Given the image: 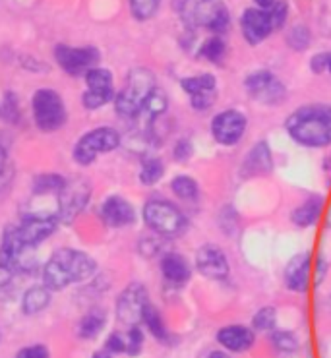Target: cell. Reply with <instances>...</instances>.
<instances>
[{
  "label": "cell",
  "instance_id": "40",
  "mask_svg": "<svg viewBox=\"0 0 331 358\" xmlns=\"http://www.w3.org/2000/svg\"><path fill=\"white\" fill-rule=\"evenodd\" d=\"M192 155V143L188 140H178L176 145H174L173 151V157L176 161H186V159Z\"/></svg>",
  "mask_w": 331,
  "mask_h": 358
},
{
  "label": "cell",
  "instance_id": "22",
  "mask_svg": "<svg viewBox=\"0 0 331 358\" xmlns=\"http://www.w3.org/2000/svg\"><path fill=\"white\" fill-rule=\"evenodd\" d=\"M323 209V200L320 196H310L307 201H302L298 208L293 209L290 213V221L300 229H307V227L314 225L318 221V217L322 213Z\"/></svg>",
  "mask_w": 331,
  "mask_h": 358
},
{
  "label": "cell",
  "instance_id": "23",
  "mask_svg": "<svg viewBox=\"0 0 331 358\" xmlns=\"http://www.w3.org/2000/svg\"><path fill=\"white\" fill-rule=\"evenodd\" d=\"M141 324H146L151 335L161 343H171V334H169V329L165 327V322H163V317L157 312V308L149 302L148 308L143 312V322Z\"/></svg>",
  "mask_w": 331,
  "mask_h": 358
},
{
  "label": "cell",
  "instance_id": "7",
  "mask_svg": "<svg viewBox=\"0 0 331 358\" xmlns=\"http://www.w3.org/2000/svg\"><path fill=\"white\" fill-rule=\"evenodd\" d=\"M34 117L43 132H52L66 122L62 97L52 90H39L34 97Z\"/></svg>",
  "mask_w": 331,
  "mask_h": 358
},
{
  "label": "cell",
  "instance_id": "1",
  "mask_svg": "<svg viewBox=\"0 0 331 358\" xmlns=\"http://www.w3.org/2000/svg\"><path fill=\"white\" fill-rule=\"evenodd\" d=\"M287 132L300 145L325 148L331 145V107L308 105L295 110L287 118Z\"/></svg>",
  "mask_w": 331,
  "mask_h": 358
},
{
  "label": "cell",
  "instance_id": "10",
  "mask_svg": "<svg viewBox=\"0 0 331 358\" xmlns=\"http://www.w3.org/2000/svg\"><path fill=\"white\" fill-rule=\"evenodd\" d=\"M246 92L264 105H277L285 97V85L267 70H258L246 78Z\"/></svg>",
  "mask_w": 331,
  "mask_h": 358
},
{
  "label": "cell",
  "instance_id": "13",
  "mask_svg": "<svg viewBox=\"0 0 331 358\" xmlns=\"http://www.w3.org/2000/svg\"><path fill=\"white\" fill-rule=\"evenodd\" d=\"M90 200V184L85 180H74L64 184L58 192V215L64 221H72Z\"/></svg>",
  "mask_w": 331,
  "mask_h": 358
},
{
  "label": "cell",
  "instance_id": "28",
  "mask_svg": "<svg viewBox=\"0 0 331 358\" xmlns=\"http://www.w3.org/2000/svg\"><path fill=\"white\" fill-rule=\"evenodd\" d=\"M229 12L225 8L223 4H217L213 8L209 10L206 14V20H204V24L207 25V29H211L213 34H223L227 31V27H229Z\"/></svg>",
  "mask_w": 331,
  "mask_h": 358
},
{
  "label": "cell",
  "instance_id": "24",
  "mask_svg": "<svg viewBox=\"0 0 331 358\" xmlns=\"http://www.w3.org/2000/svg\"><path fill=\"white\" fill-rule=\"evenodd\" d=\"M105 322H107V314L103 310H92L90 314L82 317L78 334L82 339H93L95 335L101 334V329L105 327Z\"/></svg>",
  "mask_w": 331,
  "mask_h": 358
},
{
  "label": "cell",
  "instance_id": "12",
  "mask_svg": "<svg viewBox=\"0 0 331 358\" xmlns=\"http://www.w3.org/2000/svg\"><path fill=\"white\" fill-rule=\"evenodd\" d=\"M85 84L87 92L83 93V105L85 108H101L113 99L115 90H113V76L105 68H92L85 74Z\"/></svg>",
  "mask_w": 331,
  "mask_h": 358
},
{
  "label": "cell",
  "instance_id": "6",
  "mask_svg": "<svg viewBox=\"0 0 331 358\" xmlns=\"http://www.w3.org/2000/svg\"><path fill=\"white\" fill-rule=\"evenodd\" d=\"M120 145V136L115 128H97L83 136L80 142L76 143L74 148V159L80 165H90L93 163L97 155L101 153H108L115 151Z\"/></svg>",
  "mask_w": 331,
  "mask_h": 358
},
{
  "label": "cell",
  "instance_id": "15",
  "mask_svg": "<svg viewBox=\"0 0 331 358\" xmlns=\"http://www.w3.org/2000/svg\"><path fill=\"white\" fill-rule=\"evenodd\" d=\"M240 29H242V35L250 45H258V43L267 39L275 27L272 24V16L267 10L248 8L240 17Z\"/></svg>",
  "mask_w": 331,
  "mask_h": 358
},
{
  "label": "cell",
  "instance_id": "20",
  "mask_svg": "<svg viewBox=\"0 0 331 358\" xmlns=\"http://www.w3.org/2000/svg\"><path fill=\"white\" fill-rule=\"evenodd\" d=\"M217 341L232 352H244L254 345V334L246 325H227L217 331Z\"/></svg>",
  "mask_w": 331,
  "mask_h": 358
},
{
  "label": "cell",
  "instance_id": "21",
  "mask_svg": "<svg viewBox=\"0 0 331 358\" xmlns=\"http://www.w3.org/2000/svg\"><path fill=\"white\" fill-rule=\"evenodd\" d=\"M161 271H163V277L167 281L173 285H184L192 275L190 264L186 262L183 254H176V252H171V254L163 256Z\"/></svg>",
  "mask_w": 331,
  "mask_h": 358
},
{
  "label": "cell",
  "instance_id": "25",
  "mask_svg": "<svg viewBox=\"0 0 331 358\" xmlns=\"http://www.w3.org/2000/svg\"><path fill=\"white\" fill-rule=\"evenodd\" d=\"M49 302V287H34L24 294V312L25 314H37V312L47 308Z\"/></svg>",
  "mask_w": 331,
  "mask_h": 358
},
{
  "label": "cell",
  "instance_id": "45",
  "mask_svg": "<svg viewBox=\"0 0 331 358\" xmlns=\"http://www.w3.org/2000/svg\"><path fill=\"white\" fill-rule=\"evenodd\" d=\"M93 358H113V355H111L108 350H101L97 355H93Z\"/></svg>",
  "mask_w": 331,
  "mask_h": 358
},
{
  "label": "cell",
  "instance_id": "46",
  "mask_svg": "<svg viewBox=\"0 0 331 358\" xmlns=\"http://www.w3.org/2000/svg\"><path fill=\"white\" fill-rule=\"evenodd\" d=\"M206 2H207V0H206Z\"/></svg>",
  "mask_w": 331,
  "mask_h": 358
},
{
  "label": "cell",
  "instance_id": "39",
  "mask_svg": "<svg viewBox=\"0 0 331 358\" xmlns=\"http://www.w3.org/2000/svg\"><path fill=\"white\" fill-rule=\"evenodd\" d=\"M310 68L316 74H322V72H330L331 74V52H322V55H316L312 62H310Z\"/></svg>",
  "mask_w": 331,
  "mask_h": 358
},
{
  "label": "cell",
  "instance_id": "19",
  "mask_svg": "<svg viewBox=\"0 0 331 358\" xmlns=\"http://www.w3.org/2000/svg\"><path fill=\"white\" fill-rule=\"evenodd\" d=\"M272 169H274V159H272L269 145H267V142H260L254 145V150L250 151L244 159L240 175L244 178H252V176L267 175Z\"/></svg>",
  "mask_w": 331,
  "mask_h": 358
},
{
  "label": "cell",
  "instance_id": "2",
  "mask_svg": "<svg viewBox=\"0 0 331 358\" xmlns=\"http://www.w3.org/2000/svg\"><path fill=\"white\" fill-rule=\"evenodd\" d=\"M95 267L97 266L92 256L72 248H62L52 254V258L43 269L45 287L52 291H60L68 285L90 279L95 273Z\"/></svg>",
  "mask_w": 331,
  "mask_h": 358
},
{
  "label": "cell",
  "instance_id": "4",
  "mask_svg": "<svg viewBox=\"0 0 331 358\" xmlns=\"http://www.w3.org/2000/svg\"><path fill=\"white\" fill-rule=\"evenodd\" d=\"M146 225L163 236H178L186 229V217L173 201L153 198L143 206Z\"/></svg>",
  "mask_w": 331,
  "mask_h": 358
},
{
  "label": "cell",
  "instance_id": "35",
  "mask_svg": "<svg viewBox=\"0 0 331 358\" xmlns=\"http://www.w3.org/2000/svg\"><path fill=\"white\" fill-rule=\"evenodd\" d=\"M167 108V95L161 90H155V92L151 93V97L148 99V103H146V113H149L151 117H161L163 113H165Z\"/></svg>",
  "mask_w": 331,
  "mask_h": 358
},
{
  "label": "cell",
  "instance_id": "11",
  "mask_svg": "<svg viewBox=\"0 0 331 358\" xmlns=\"http://www.w3.org/2000/svg\"><path fill=\"white\" fill-rule=\"evenodd\" d=\"M246 130V117L237 108H227L219 113L211 122V134L217 143L221 145H234L242 140Z\"/></svg>",
  "mask_w": 331,
  "mask_h": 358
},
{
  "label": "cell",
  "instance_id": "14",
  "mask_svg": "<svg viewBox=\"0 0 331 358\" xmlns=\"http://www.w3.org/2000/svg\"><path fill=\"white\" fill-rule=\"evenodd\" d=\"M181 87L190 97L192 107L196 108V110H207V108L213 105L217 82L211 74H199L184 78L183 82H181Z\"/></svg>",
  "mask_w": 331,
  "mask_h": 358
},
{
  "label": "cell",
  "instance_id": "26",
  "mask_svg": "<svg viewBox=\"0 0 331 358\" xmlns=\"http://www.w3.org/2000/svg\"><path fill=\"white\" fill-rule=\"evenodd\" d=\"M165 175V165L163 161L157 157H148L143 159L140 171V182L146 184V186H153L157 182L161 176Z\"/></svg>",
  "mask_w": 331,
  "mask_h": 358
},
{
  "label": "cell",
  "instance_id": "44",
  "mask_svg": "<svg viewBox=\"0 0 331 358\" xmlns=\"http://www.w3.org/2000/svg\"><path fill=\"white\" fill-rule=\"evenodd\" d=\"M207 358H231V357H229V355H225V352H221V350H213V352H211Z\"/></svg>",
  "mask_w": 331,
  "mask_h": 358
},
{
  "label": "cell",
  "instance_id": "34",
  "mask_svg": "<svg viewBox=\"0 0 331 358\" xmlns=\"http://www.w3.org/2000/svg\"><path fill=\"white\" fill-rule=\"evenodd\" d=\"M272 343L279 352H295L298 349V339L290 331H275L272 335Z\"/></svg>",
  "mask_w": 331,
  "mask_h": 358
},
{
  "label": "cell",
  "instance_id": "3",
  "mask_svg": "<svg viewBox=\"0 0 331 358\" xmlns=\"http://www.w3.org/2000/svg\"><path fill=\"white\" fill-rule=\"evenodd\" d=\"M157 90L155 78L146 68H136L126 78L125 87L116 95V113L125 118L138 117L143 113L151 93Z\"/></svg>",
  "mask_w": 331,
  "mask_h": 358
},
{
  "label": "cell",
  "instance_id": "5",
  "mask_svg": "<svg viewBox=\"0 0 331 358\" xmlns=\"http://www.w3.org/2000/svg\"><path fill=\"white\" fill-rule=\"evenodd\" d=\"M0 266L8 267L17 275L34 273L37 267L35 248L20 241L14 229H8L4 234V241L0 246Z\"/></svg>",
  "mask_w": 331,
  "mask_h": 358
},
{
  "label": "cell",
  "instance_id": "37",
  "mask_svg": "<svg viewBox=\"0 0 331 358\" xmlns=\"http://www.w3.org/2000/svg\"><path fill=\"white\" fill-rule=\"evenodd\" d=\"M269 12V16H272V24H274L275 29H279L285 25L287 22V16H289V6H287V2L285 0H277L272 8L267 10Z\"/></svg>",
  "mask_w": 331,
  "mask_h": 358
},
{
  "label": "cell",
  "instance_id": "27",
  "mask_svg": "<svg viewBox=\"0 0 331 358\" xmlns=\"http://www.w3.org/2000/svg\"><path fill=\"white\" fill-rule=\"evenodd\" d=\"M171 190L181 198V200H196L199 194L198 182L192 178V176L181 175L173 178V182H171Z\"/></svg>",
  "mask_w": 331,
  "mask_h": 358
},
{
  "label": "cell",
  "instance_id": "18",
  "mask_svg": "<svg viewBox=\"0 0 331 358\" xmlns=\"http://www.w3.org/2000/svg\"><path fill=\"white\" fill-rule=\"evenodd\" d=\"M285 283L290 291L304 292L310 283V254L302 252L293 256L290 262L285 267Z\"/></svg>",
  "mask_w": 331,
  "mask_h": 358
},
{
  "label": "cell",
  "instance_id": "33",
  "mask_svg": "<svg viewBox=\"0 0 331 358\" xmlns=\"http://www.w3.org/2000/svg\"><path fill=\"white\" fill-rule=\"evenodd\" d=\"M287 43H289L290 49L295 50L308 49V45H310V31H308V27L295 25L289 31V35H287Z\"/></svg>",
  "mask_w": 331,
  "mask_h": 358
},
{
  "label": "cell",
  "instance_id": "30",
  "mask_svg": "<svg viewBox=\"0 0 331 358\" xmlns=\"http://www.w3.org/2000/svg\"><path fill=\"white\" fill-rule=\"evenodd\" d=\"M159 4H161V0H130V10L136 20L146 22L157 14Z\"/></svg>",
  "mask_w": 331,
  "mask_h": 358
},
{
  "label": "cell",
  "instance_id": "16",
  "mask_svg": "<svg viewBox=\"0 0 331 358\" xmlns=\"http://www.w3.org/2000/svg\"><path fill=\"white\" fill-rule=\"evenodd\" d=\"M196 267L198 271L207 279H216V281H221L229 275V262H227V256L223 254V250H219L217 246H202L196 254Z\"/></svg>",
  "mask_w": 331,
  "mask_h": 358
},
{
  "label": "cell",
  "instance_id": "42",
  "mask_svg": "<svg viewBox=\"0 0 331 358\" xmlns=\"http://www.w3.org/2000/svg\"><path fill=\"white\" fill-rule=\"evenodd\" d=\"M325 269H328V264L320 258L318 259V281H316V283H322L323 275H325Z\"/></svg>",
  "mask_w": 331,
  "mask_h": 358
},
{
  "label": "cell",
  "instance_id": "29",
  "mask_svg": "<svg viewBox=\"0 0 331 358\" xmlns=\"http://www.w3.org/2000/svg\"><path fill=\"white\" fill-rule=\"evenodd\" d=\"M225 52H227V47H225L223 39H221V37H211V39H207V41L202 45L199 57L209 60V62H213V64H219V62L225 59Z\"/></svg>",
  "mask_w": 331,
  "mask_h": 358
},
{
  "label": "cell",
  "instance_id": "36",
  "mask_svg": "<svg viewBox=\"0 0 331 358\" xmlns=\"http://www.w3.org/2000/svg\"><path fill=\"white\" fill-rule=\"evenodd\" d=\"M126 341H128V352H126V355H130V357L140 355L141 347H143V334H141V329L138 325H136V327H128V331H126Z\"/></svg>",
  "mask_w": 331,
  "mask_h": 358
},
{
  "label": "cell",
  "instance_id": "43",
  "mask_svg": "<svg viewBox=\"0 0 331 358\" xmlns=\"http://www.w3.org/2000/svg\"><path fill=\"white\" fill-rule=\"evenodd\" d=\"M254 2H256V4H258V8L269 10V8H272V6H274L275 2H277V0H254Z\"/></svg>",
  "mask_w": 331,
  "mask_h": 358
},
{
  "label": "cell",
  "instance_id": "31",
  "mask_svg": "<svg viewBox=\"0 0 331 358\" xmlns=\"http://www.w3.org/2000/svg\"><path fill=\"white\" fill-rule=\"evenodd\" d=\"M16 277L12 269L0 266V300H10L16 294Z\"/></svg>",
  "mask_w": 331,
  "mask_h": 358
},
{
  "label": "cell",
  "instance_id": "41",
  "mask_svg": "<svg viewBox=\"0 0 331 358\" xmlns=\"http://www.w3.org/2000/svg\"><path fill=\"white\" fill-rule=\"evenodd\" d=\"M17 358H49V350L43 345H35V347H27V349L22 350Z\"/></svg>",
  "mask_w": 331,
  "mask_h": 358
},
{
  "label": "cell",
  "instance_id": "8",
  "mask_svg": "<svg viewBox=\"0 0 331 358\" xmlns=\"http://www.w3.org/2000/svg\"><path fill=\"white\" fill-rule=\"evenodd\" d=\"M148 304V289L141 283L128 285L116 300V316L128 327H136L143 322V312Z\"/></svg>",
  "mask_w": 331,
  "mask_h": 358
},
{
  "label": "cell",
  "instance_id": "32",
  "mask_svg": "<svg viewBox=\"0 0 331 358\" xmlns=\"http://www.w3.org/2000/svg\"><path fill=\"white\" fill-rule=\"evenodd\" d=\"M275 322H277V314H275V310L272 306L258 310L256 316L252 320L254 329H258V331H272L275 327Z\"/></svg>",
  "mask_w": 331,
  "mask_h": 358
},
{
  "label": "cell",
  "instance_id": "38",
  "mask_svg": "<svg viewBox=\"0 0 331 358\" xmlns=\"http://www.w3.org/2000/svg\"><path fill=\"white\" fill-rule=\"evenodd\" d=\"M105 350H108L111 355H118V352H128V341H126V334H113L107 339Z\"/></svg>",
  "mask_w": 331,
  "mask_h": 358
},
{
  "label": "cell",
  "instance_id": "17",
  "mask_svg": "<svg viewBox=\"0 0 331 358\" xmlns=\"http://www.w3.org/2000/svg\"><path fill=\"white\" fill-rule=\"evenodd\" d=\"M101 219L105 221L107 227L120 229V227L132 225L134 221H136V211H134L132 203L126 201L125 198L111 196L101 206Z\"/></svg>",
  "mask_w": 331,
  "mask_h": 358
},
{
  "label": "cell",
  "instance_id": "9",
  "mask_svg": "<svg viewBox=\"0 0 331 358\" xmlns=\"http://www.w3.org/2000/svg\"><path fill=\"white\" fill-rule=\"evenodd\" d=\"M55 59L60 68L70 76L87 74L92 68H97L99 62V50L95 47H66L58 45L55 49Z\"/></svg>",
  "mask_w": 331,
  "mask_h": 358
}]
</instances>
